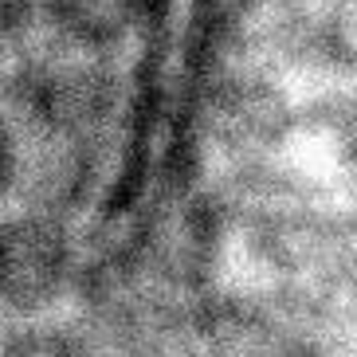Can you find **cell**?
Segmentation results:
<instances>
[{
	"mask_svg": "<svg viewBox=\"0 0 357 357\" xmlns=\"http://www.w3.org/2000/svg\"><path fill=\"white\" fill-rule=\"evenodd\" d=\"M36 20V0H0V67Z\"/></svg>",
	"mask_w": 357,
	"mask_h": 357,
	"instance_id": "5",
	"label": "cell"
},
{
	"mask_svg": "<svg viewBox=\"0 0 357 357\" xmlns=\"http://www.w3.org/2000/svg\"><path fill=\"white\" fill-rule=\"evenodd\" d=\"M28 177V153H24V137L12 126L8 114H0V204L24 185Z\"/></svg>",
	"mask_w": 357,
	"mask_h": 357,
	"instance_id": "4",
	"label": "cell"
},
{
	"mask_svg": "<svg viewBox=\"0 0 357 357\" xmlns=\"http://www.w3.org/2000/svg\"><path fill=\"white\" fill-rule=\"evenodd\" d=\"M83 279L71 216L55 208H16L0 216V310L12 322L59 314Z\"/></svg>",
	"mask_w": 357,
	"mask_h": 357,
	"instance_id": "1",
	"label": "cell"
},
{
	"mask_svg": "<svg viewBox=\"0 0 357 357\" xmlns=\"http://www.w3.org/2000/svg\"><path fill=\"white\" fill-rule=\"evenodd\" d=\"M43 12L79 52H102L142 20L146 0H43Z\"/></svg>",
	"mask_w": 357,
	"mask_h": 357,
	"instance_id": "2",
	"label": "cell"
},
{
	"mask_svg": "<svg viewBox=\"0 0 357 357\" xmlns=\"http://www.w3.org/2000/svg\"><path fill=\"white\" fill-rule=\"evenodd\" d=\"M0 357H110L102 334L75 318H24L0 334Z\"/></svg>",
	"mask_w": 357,
	"mask_h": 357,
	"instance_id": "3",
	"label": "cell"
}]
</instances>
